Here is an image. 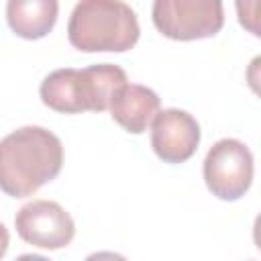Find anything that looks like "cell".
Segmentation results:
<instances>
[{"mask_svg": "<svg viewBox=\"0 0 261 261\" xmlns=\"http://www.w3.org/2000/svg\"><path fill=\"white\" fill-rule=\"evenodd\" d=\"M63 165L61 141L43 126H22L0 141V190L12 198L35 194Z\"/></svg>", "mask_w": 261, "mask_h": 261, "instance_id": "obj_1", "label": "cell"}, {"mask_svg": "<svg viewBox=\"0 0 261 261\" xmlns=\"http://www.w3.org/2000/svg\"><path fill=\"white\" fill-rule=\"evenodd\" d=\"M141 29L135 10L118 0L77 2L67 24L69 43L84 53L114 51L135 47Z\"/></svg>", "mask_w": 261, "mask_h": 261, "instance_id": "obj_2", "label": "cell"}, {"mask_svg": "<svg viewBox=\"0 0 261 261\" xmlns=\"http://www.w3.org/2000/svg\"><path fill=\"white\" fill-rule=\"evenodd\" d=\"M153 24L175 41L214 37L224 24V8L218 0H157Z\"/></svg>", "mask_w": 261, "mask_h": 261, "instance_id": "obj_3", "label": "cell"}, {"mask_svg": "<svg viewBox=\"0 0 261 261\" xmlns=\"http://www.w3.org/2000/svg\"><path fill=\"white\" fill-rule=\"evenodd\" d=\"M204 181L208 190L226 202L245 196L253 181V155L237 139L216 141L204 159Z\"/></svg>", "mask_w": 261, "mask_h": 261, "instance_id": "obj_4", "label": "cell"}, {"mask_svg": "<svg viewBox=\"0 0 261 261\" xmlns=\"http://www.w3.org/2000/svg\"><path fill=\"white\" fill-rule=\"evenodd\" d=\"M14 226L22 241L41 249H61L75 234L73 218L53 200L27 202L16 212Z\"/></svg>", "mask_w": 261, "mask_h": 261, "instance_id": "obj_5", "label": "cell"}, {"mask_svg": "<svg viewBox=\"0 0 261 261\" xmlns=\"http://www.w3.org/2000/svg\"><path fill=\"white\" fill-rule=\"evenodd\" d=\"M41 100L55 112L77 114V112H100V94L90 69H55L41 82Z\"/></svg>", "mask_w": 261, "mask_h": 261, "instance_id": "obj_6", "label": "cell"}, {"mask_svg": "<svg viewBox=\"0 0 261 261\" xmlns=\"http://www.w3.org/2000/svg\"><path fill=\"white\" fill-rule=\"evenodd\" d=\"M200 143V124L192 114L179 108H165L155 114L151 128V147L165 163L188 161Z\"/></svg>", "mask_w": 261, "mask_h": 261, "instance_id": "obj_7", "label": "cell"}, {"mask_svg": "<svg viewBox=\"0 0 261 261\" xmlns=\"http://www.w3.org/2000/svg\"><path fill=\"white\" fill-rule=\"evenodd\" d=\"M108 108L112 112V118L124 130L141 135L159 112V96L147 86L124 84L114 92Z\"/></svg>", "mask_w": 261, "mask_h": 261, "instance_id": "obj_8", "label": "cell"}, {"mask_svg": "<svg viewBox=\"0 0 261 261\" xmlns=\"http://www.w3.org/2000/svg\"><path fill=\"white\" fill-rule=\"evenodd\" d=\"M59 4L55 0H10L6 4V20L22 39L45 37L57 20Z\"/></svg>", "mask_w": 261, "mask_h": 261, "instance_id": "obj_9", "label": "cell"}, {"mask_svg": "<svg viewBox=\"0 0 261 261\" xmlns=\"http://www.w3.org/2000/svg\"><path fill=\"white\" fill-rule=\"evenodd\" d=\"M84 261H126V259L118 253H112V251H98V253L88 255Z\"/></svg>", "mask_w": 261, "mask_h": 261, "instance_id": "obj_10", "label": "cell"}, {"mask_svg": "<svg viewBox=\"0 0 261 261\" xmlns=\"http://www.w3.org/2000/svg\"><path fill=\"white\" fill-rule=\"evenodd\" d=\"M8 243H10V237H8V230L6 226L0 222V259L6 255V249H8Z\"/></svg>", "mask_w": 261, "mask_h": 261, "instance_id": "obj_11", "label": "cell"}, {"mask_svg": "<svg viewBox=\"0 0 261 261\" xmlns=\"http://www.w3.org/2000/svg\"><path fill=\"white\" fill-rule=\"evenodd\" d=\"M14 261H51V259H47V257H43V255H35V253H27V255H20V257H16Z\"/></svg>", "mask_w": 261, "mask_h": 261, "instance_id": "obj_12", "label": "cell"}]
</instances>
